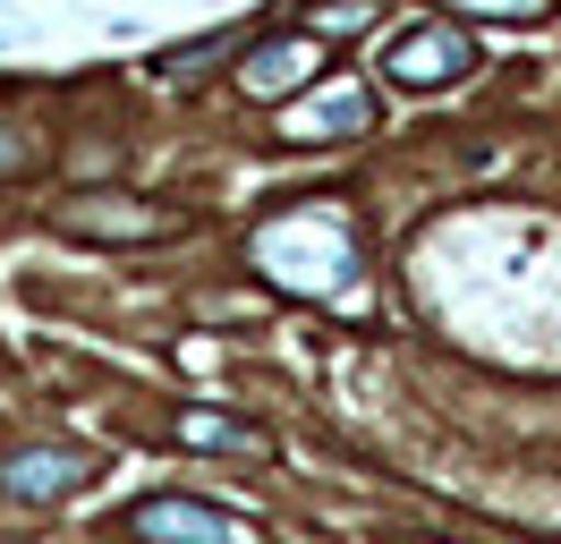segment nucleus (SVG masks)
Returning a JSON list of instances; mask_svg holds the SVG:
<instances>
[{"label": "nucleus", "mask_w": 561, "mask_h": 544, "mask_svg": "<svg viewBox=\"0 0 561 544\" xmlns=\"http://www.w3.org/2000/svg\"><path fill=\"white\" fill-rule=\"evenodd\" d=\"M255 264L273 272V281H289L298 298H332L357 272V238L332 204H307V213H289L273 230H255Z\"/></svg>", "instance_id": "f257e3e1"}, {"label": "nucleus", "mask_w": 561, "mask_h": 544, "mask_svg": "<svg viewBox=\"0 0 561 544\" xmlns=\"http://www.w3.org/2000/svg\"><path fill=\"white\" fill-rule=\"evenodd\" d=\"M391 86H409V94H434V86H459L468 68H477V43L459 26H409L400 43L383 52Z\"/></svg>", "instance_id": "f03ea898"}, {"label": "nucleus", "mask_w": 561, "mask_h": 544, "mask_svg": "<svg viewBox=\"0 0 561 544\" xmlns=\"http://www.w3.org/2000/svg\"><path fill=\"white\" fill-rule=\"evenodd\" d=\"M316 68H323V34H264L239 60V94L247 102H289Z\"/></svg>", "instance_id": "7ed1b4c3"}, {"label": "nucleus", "mask_w": 561, "mask_h": 544, "mask_svg": "<svg viewBox=\"0 0 561 544\" xmlns=\"http://www.w3.org/2000/svg\"><path fill=\"white\" fill-rule=\"evenodd\" d=\"M128 528H137L145 544H255V528H247V519L205 510V502H179V494L137 502V510H128Z\"/></svg>", "instance_id": "20e7f679"}, {"label": "nucleus", "mask_w": 561, "mask_h": 544, "mask_svg": "<svg viewBox=\"0 0 561 544\" xmlns=\"http://www.w3.org/2000/svg\"><path fill=\"white\" fill-rule=\"evenodd\" d=\"M85 476H94V460H85L77 442H26V451H9L0 485H9V502H60Z\"/></svg>", "instance_id": "39448f33"}, {"label": "nucleus", "mask_w": 561, "mask_h": 544, "mask_svg": "<svg viewBox=\"0 0 561 544\" xmlns=\"http://www.w3.org/2000/svg\"><path fill=\"white\" fill-rule=\"evenodd\" d=\"M69 238H103V247H145V238H171L179 213H153V204H128V196H77L60 213Z\"/></svg>", "instance_id": "423d86ee"}, {"label": "nucleus", "mask_w": 561, "mask_h": 544, "mask_svg": "<svg viewBox=\"0 0 561 544\" xmlns=\"http://www.w3.org/2000/svg\"><path fill=\"white\" fill-rule=\"evenodd\" d=\"M366 128H375V94H366V86H332V94L298 102V111L280 120L289 145H341V136H366Z\"/></svg>", "instance_id": "0eeeda50"}, {"label": "nucleus", "mask_w": 561, "mask_h": 544, "mask_svg": "<svg viewBox=\"0 0 561 544\" xmlns=\"http://www.w3.org/2000/svg\"><path fill=\"white\" fill-rule=\"evenodd\" d=\"M179 442H205V451H213V442H221V451H264L239 417H205V408H187V417H179Z\"/></svg>", "instance_id": "6e6552de"}, {"label": "nucleus", "mask_w": 561, "mask_h": 544, "mask_svg": "<svg viewBox=\"0 0 561 544\" xmlns=\"http://www.w3.org/2000/svg\"><path fill=\"white\" fill-rule=\"evenodd\" d=\"M213 60H221V34H205V43H179V52H162V77H205Z\"/></svg>", "instance_id": "1a4fd4ad"}, {"label": "nucleus", "mask_w": 561, "mask_h": 544, "mask_svg": "<svg viewBox=\"0 0 561 544\" xmlns=\"http://www.w3.org/2000/svg\"><path fill=\"white\" fill-rule=\"evenodd\" d=\"M0 170H26V136L9 128V120H0Z\"/></svg>", "instance_id": "9d476101"}, {"label": "nucleus", "mask_w": 561, "mask_h": 544, "mask_svg": "<svg viewBox=\"0 0 561 544\" xmlns=\"http://www.w3.org/2000/svg\"><path fill=\"white\" fill-rule=\"evenodd\" d=\"M468 9H502V18H536L545 0H468Z\"/></svg>", "instance_id": "9b49d317"}]
</instances>
